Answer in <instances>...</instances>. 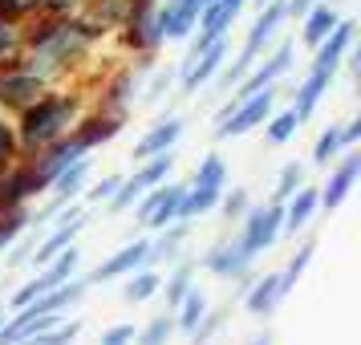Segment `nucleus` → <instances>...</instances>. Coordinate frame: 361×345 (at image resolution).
Instances as JSON below:
<instances>
[{"instance_id": "1", "label": "nucleus", "mask_w": 361, "mask_h": 345, "mask_svg": "<svg viewBox=\"0 0 361 345\" xmlns=\"http://www.w3.org/2000/svg\"><path fill=\"white\" fill-rule=\"evenodd\" d=\"M20 33H25L20 61L33 69L45 85H53V82H61V78H69L82 61H90V53L102 45L106 29L94 25L90 17H82V13H69V17H45V13H37Z\"/></svg>"}, {"instance_id": "2", "label": "nucleus", "mask_w": 361, "mask_h": 345, "mask_svg": "<svg viewBox=\"0 0 361 345\" xmlns=\"http://www.w3.org/2000/svg\"><path fill=\"white\" fill-rule=\"evenodd\" d=\"M85 114L82 94H57V90H45L37 102H29L17 114V147L37 155L41 147H49L57 138H66L73 131V122Z\"/></svg>"}, {"instance_id": "3", "label": "nucleus", "mask_w": 361, "mask_h": 345, "mask_svg": "<svg viewBox=\"0 0 361 345\" xmlns=\"http://www.w3.org/2000/svg\"><path fill=\"white\" fill-rule=\"evenodd\" d=\"M228 187V163L219 155H203L195 167V175L187 183V195H183V207H179V219H195V215H207L215 212V203Z\"/></svg>"}, {"instance_id": "4", "label": "nucleus", "mask_w": 361, "mask_h": 345, "mask_svg": "<svg viewBox=\"0 0 361 345\" xmlns=\"http://www.w3.org/2000/svg\"><path fill=\"white\" fill-rule=\"evenodd\" d=\"M171 171H175V150H163V155H150L142 163H134V175H122L118 191L106 199L110 212H130L142 191H150V187H159V183L171 179Z\"/></svg>"}, {"instance_id": "5", "label": "nucleus", "mask_w": 361, "mask_h": 345, "mask_svg": "<svg viewBox=\"0 0 361 345\" xmlns=\"http://www.w3.org/2000/svg\"><path fill=\"white\" fill-rule=\"evenodd\" d=\"M280 236H284V207H280L276 199L272 203H264V207H247L244 219H240V248H244L247 256H260L268 248L276 244Z\"/></svg>"}, {"instance_id": "6", "label": "nucleus", "mask_w": 361, "mask_h": 345, "mask_svg": "<svg viewBox=\"0 0 361 345\" xmlns=\"http://www.w3.org/2000/svg\"><path fill=\"white\" fill-rule=\"evenodd\" d=\"M45 90H49V85L41 82L20 57L0 61V110H4V114H20V110H25L29 102H37Z\"/></svg>"}, {"instance_id": "7", "label": "nucleus", "mask_w": 361, "mask_h": 345, "mask_svg": "<svg viewBox=\"0 0 361 345\" xmlns=\"http://www.w3.org/2000/svg\"><path fill=\"white\" fill-rule=\"evenodd\" d=\"M231 102H235V98H231ZM272 110H276V90H272V85H264V90H256V94H247V98L235 102L228 118H219L215 138L224 143V138H240V134L256 131V126H264V122H268V114H272Z\"/></svg>"}, {"instance_id": "8", "label": "nucleus", "mask_w": 361, "mask_h": 345, "mask_svg": "<svg viewBox=\"0 0 361 345\" xmlns=\"http://www.w3.org/2000/svg\"><path fill=\"white\" fill-rule=\"evenodd\" d=\"M183 195H187V183H159V187H150L138 195V224H147L150 231L166 228V224H175L179 219V207H183Z\"/></svg>"}, {"instance_id": "9", "label": "nucleus", "mask_w": 361, "mask_h": 345, "mask_svg": "<svg viewBox=\"0 0 361 345\" xmlns=\"http://www.w3.org/2000/svg\"><path fill=\"white\" fill-rule=\"evenodd\" d=\"M224 61H228V41L219 37V41H212V45H203V49L187 53V61L179 66V90L183 94H195L199 85H207L224 69Z\"/></svg>"}, {"instance_id": "10", "label": "nucleus", "mask_w": 361, "mask_h": 345, "mask_svg": "<svg viewBox=\"0 0 361 345\" xmlns=\"http://www.w3.org/2000/svg\"><path fill=\"white\" fill-rule=\"evenodd\" d=\"M288 69H293V41H280L272 53H264V61H252V69L235 82V102L247 98V94H256V90H264V85L280 82Z\"/></svg>"}, {"instance_id": "11", "label": "nucleus", "mask_w": 361, "mask_h": 345, "mask_svg": "<svg viewBox=\"0 0 361 345\" xmlns=\"http://www.w3.org/2000/svg\"><path fill=\"white\" fill-rule=\"evenodd\" d=\"M252 260L256 256H247L240 240L231 236V240H219V244L207 248V256H203V268L219 280H235V284H247L252 280Z\"/></svg>"}, {"instance_id": "12", "label": "nucleus", "mask_w": 361, "mask_h": 345, "mask_svg": "<svg viewBox=\"0 0 361 345\" xmlns=\"http://www.w3.org/2000/svg\"><path fill=\"white\" fill-rule=\"evenodd\" d=\"M357 175H361V155H357V147L341 150V155H337V167L329 171L325 187H317L321 207H325V212H337L345 199H349V191L357 187Z\"/></svg>"}, {"instance_id": "13", "label": "nucleus", "mask_w": 361, "mask_h": 345, "mask_svg": "<svg viewBox=\"0 0 361 345\" xmlns=\"http://www.w3.org/2000/svg\"><path fill=\"white\" fill-rule=\"evenodd\" d=\"M122 126H126V114H110V110H90V114H82L78 122H73V138H78V147L82 150H94L102 147V143H110V138H118L122 134Z\"/></svg>"}, {"instance_id": "14", "label": "nucleus", "mask_w": 361, "mask_h": 345, "mask_svg": "<svg viewBox=\"0 0 361 345\" xmlns=\"http://www.w3.org/2000/svg\"><path fill=\"white\" fill-rule=\"evenodd\" d=\"M353 45H357V25L341 17L337 25H333V33H329L325 41L312 49V53H317V57H312V69H325V73H333V78H337V69H341L345 53L353 49Z\"/></svg>"}, {"instance_id": "15", "label": "nucleus", "mask_w": 361, "mask_h": 345, "mask_svg": "<svg viewBox=\"0 0 361 345\" xmlns=\"http://www.w3.org/2000/svg\"><path fill=\"white\" fill-rule=\"evenodd\" d=\"M147 256H150V240H130V244L118 248L110 260H102L85 280H90V284H94V280H122V277H130L134 268H142Z\"/></svg>"}, {"instance_id": "16", "label": "nucleus", "mask_w": 361, "mask_h": 345, "mask_svg": "<svg viewBox=\"0 0 361 345\" xmlns=\"http://www.w3.org/2000/svg\"><path fill=\"white\" fill-rule=\"evenodd\" d=\"M183 138V118L179 114H166V118H159L154 126H150L138 143H134V150H130V159L134 163H142V159H150V155H163V150H175V143Z\"/></svg>"}, {"instance_id": "17", "label": "nucleus", "mask_w": 361, "mask_h": 345, "mask_svg": "<svg viewBox=\"0 0 361 345\" xmlns=\"http://www.w3.org/2000/svg\"><path fill=\"white\" fill-rule=\"evenodd\" d=\"M280 207H284V231H288V236H296V231H305L312 224V215L321 212V195H317V187L300 183L293 195L280 203Z\"/></svg>"}, {"instance_id": "18", "label": "nucleus", "mask_w": 361, "mask_h": 345, "mask_svg": "<svg viewBox=\"0 0 361 345\" xmlns=\"http://www.w3.org/2000/svg\"><path fill=\"white\" fill-rule=\"evenodd\" d=\"M240 296H244V305H247L252 317H272V313L284 305V293H280L276 272H264L260 280H247V289Z\"/></svg>"}, {"instance_id": "19", "label": "nucleus", "mask_w": 361, "mask_h": 345, "mask_svg": "<svg viewBox=\"0 0 361 345\" xmlns=\"http://www.w3.org/2000/svg\"><path fill=\"white\" fill-rule=\"evenodd\" d=\"M329 85H333V73H325V69H309V73H305V82L296 85V94H293V114L300 118V122H309V118L317 114V106H321V98L329 94Z\"/></svg>"}, {"instance_id": "20", "label": "nucleus", "mask_w": 361, "mask_h": 345, "mask_svg": "<svg viewBox=\"0 0 361 345\" xmlns=\"http://www.w3.org/2000/svg\"><path fill=\"white\" fill-rule=\"evenodd\" d=\"M134 90H138V78H134V69H118L114 78H106V82H102V102H98V110H110V114H130Z\"/></svg>"}, {"instance_id": "21", "label": "nucleus", "mask_w": 361, "mask_h": 345, "mask_svg": "<svg viewBox=\"0 0 361 345\" xmlns=\"http://www.w3.org/2000/svg\"><path fill=\"white\" fill-rule=\"evenodd\" d=\"M341 20V13H337V4H329V0H317L309 13L300 17V45H309V49H317L321 41H325L329 33H333V25Z\"/></svg>"}, {"instance_id": "22", "label": "nucleus", "mask_w": 361, "mask_h": 345, "mask_svg": "<svg viewBox=\"0 0 361 345\" xmlns=\"http://www.w3.org/2000/svg\"><path fill=\"white\" fill-rule=\"evenodd\" d=\"M159 231H163V236L150 240L147 264H154V260H166V264L183 260V244L191 240V224H187V219H175V224H166V228H159Z\"/></svg>"}, {"instance_id": "23", "label": "nucleus", "mask_w": 361, "mask_h": 345, "mask_svg": "<svg viewBox=\"0 0 361 345\" xmlns=\"http://www.w3.org/2000/svg\"><path fill=\"white\" fill-rule=\"evenodd\" d=\"M126 280V289H122V296L130 301V305H142V301H150V296H159V289H163V277L154 272V268H134L130 277H122Z\"/></svg>"}, {"instance_id": "24", "label": "nucleus", "mask_w": 361, "mask_h": 345, "mask_svg": "<svg viewBox=\"0 0 361 345\" xmlns=\"http://www.w3.org/2000/svg\"><path fill=\"white\" fill-rule=\"evenodd\" d=\"M171 313H175V333H187V337H191L195 325L203 321V313H207V296L199 293V289H191Z\"/></svg>"}, {"instance_id": "25", "label": "nucleus", "mask_w": 361, "mask_h": 345, "mask_svg": "<svg viewBox=\"0 0 361 345\" xmlns=\"http://www.w3.org/2000/svg\"><path fill=\"white\" fill-rule=\"evenodd\" d=\"M191 289H195V264H191V260H175V272L163 280V289H159V293L166 296V309H175Z\"/></svg>"}, {"instance_id": "26", "label": "nucleus", "mask_w": 361, "mask_h": 345, "mask_svg": "<svg viewBox=\"0 0 361 345\" xmlns=\"http://www.w3.org/2000/svg\"><path fill=\"white\" fill-rule=\"evenodd\" d=\"M82 333V321H57V325H49V329H41V333H29V337H20L17 345H69L73 337Z\"/></svg>"}, {"instance_id": "27", "label": "nucleus", "mask_w": 361, "mask_h": 345, "mask_svg": "<svg viewBox=\"0 0 361 345\" xmlns=\"http://www.w3.org/2000/svg\"><path fill=\"white\" fill-rule=\"evenodd\" d=\"M171 337H175V313L166 309L159 317H150L147 325L134 333V345H166Z\"/></svg>"}, {"instance_id": "28", "label": "nucleus", "mask_w": 361, "mask_h": 345, "mask_svg": "<svg viewBox=\"0 0 361 345\" xmlns=\"http://www.w3.org/2000/svg\"><path fill=\"white\" fill-rule=\"evenodd\" d=\"M296 126H300V118H296L293 106H288V110H280V114H268V122H264V138H268L272 147H284V143L296 134Z\"/></svg>"}, {"instance_id": "29", "label": "nucleus", "mask_w": 361, "mask_h": 345, "mask_svg": "<svg viewBox=\"0 0 361 345\" xmlns=\"http://www.w3.org/2000/svg\"><path fill=\"white\" fill-rule=\"evenodd\" d=\"M341 150H349V147H345V138H341V126H329V131L317 134V147H312V163H317V167L337 163V155H341Z\"/></svg>"}, {"instance_id": "30", "label": "nucleus", "mask_w": 361, "mask_h": 345, "mask_svg": "<svg viewBox=\"0 0 361 345\" xmlns=\"http://www.w3.org/2000/svg\"><path fill=\"white\" fill-rule=\"evenodd\" d=\"M309 260H312V244H305V248H300V252L293 256V260H288V264H284V268L276 272V280H280V293H284V296L293 293V289H296V280L305 277V268H309Z\"/></svg>"}, {"instance_id": "31", "label": "nucleus", "mask_w": 361, "mask_h": 345, "mask_svg": "<svg viewBox=\"0 0 361 345\" xmlns=\"http://www.w3.org/2000/svg\"><path fill=\"white\" fill-rule=\"evenodd\" d=\"M215 207L228 215V224H240V219H244V212L252 207V199H247L244 187H231V191L224 187V195H219V203H215Z\"/></svg>"}, {"instance_id": "32", "label": "nucleus", "mask_w": 361, "mask_h": 345, "mask_svg": "<svg viewBox=\"0 0 361 345\" xmlns=\"http://www.w3.org/2000/svg\"><path fill=\"white\" fill-rule=\"evenodd\" d=\"M300 183H305V167H300V163H284V167H280V175H276V187H272V199L284 203Z\"/></svg>"}, {"instance_id": "33", "label": "nucleus", "mask_w": 361, "mask_h": 345, "mask_svg": "<svg viewBox=\"0 0 361 345\" xmlns=\"http://www.w3.org/2000/svg\"><path fill=\"white\" fill-rule=\"evenodd\" d=\"M20 45H25L20 20H4V17H0V61H8V57H20Z\"/></svg>"}, {"instance_id": "34", "label": "nucleus", "mask_w": 361, "mask_h": 345, "mask_svg": "<svg viewBox=\"0 0 361 345\" xmlns=\"http://www.w3.org/2000/svg\"><path fill=\"white\" fill-rule=\"evenodd\" d=\"M224 317H228V309H207L203 313V321L195 325V333H191V345H207L224 329Z\"/></svg>"}, {"instance_id": "35", "label": "nucleus", "mask_w": 361, "mask_h": 345, "mask_svg": "<svg viewBox=\"0 0 361 345\" xmlns=\"http://www.w3.org/2000/svg\"><path fill=\"white\" fill-rule=\"evenodd\" d=\"M20 155L17 147V131H13V122H8V114L0 110V167H8L13 159Z\"/></svg>"}, {"instance_id": "36", "label": "nucleus", "mask_w": 361, "mask_h": 345, "mask_svg": "<svg viewBox=\"0 0 361 345\" xmlns=\"http://www.w3.org/2000/svg\"><path fill=\"white\" fill-rule=\"evenodd\" d=\"M41 13V0H0V17L4 20H25Z\"/></svg>"}, {"instance_id": "37", "label": "nucleus", "mask_w": 361, "mask_h": 345, "mask_svg": "<svg viewBox=\"0 0 361 345\" xmlns=\"http://www.w3.org/2000/svg\"><path fill=\"white\" fill-rule=\"evenodd\" d=\"M134 333H138V329H134L130 321H122V325L106 329V333L98 337V345H134Z\"/></svg>"}, {"instance_id": "38", "label": "nucleus", "mask_w": 361, "mask_h": 345, "mask_svg": "<svg viewBox=\"0 0 361 345\" xmlns=\"http://www.w3.org/2000/svg\"><path fill=\"white\" fill-rule=\"evenodd\" d=\"M118 183H122V175H102V179L85 191V199H90V203H102V199H110L118 191Z\"/></svg>"}, {"instance_id": "39", "label": "nucleus", "mask_w": 361, "mask_h": 345, "mask_svg": "<svg viewBox=\"0 0 361 345\" xmlns=\"http://www.w3.org/2000/svg\"><path fill=\"white\" fill-rule=\"evenodd\" d=\"M85 0H41V13L45 17H69V13H82Z\"/></svg>"}, {"instance_id": "40", "label": "nucleus", "mask_w": 361, "mask_h": 345, "mask_svg": "<svg viewBox=\"0 0 361 345\" xmlns=\"http://www.w3.org/2000/svg\"><path fill=\"white\" fill-rule=\"evenodd\" d=\"M171 82H175V69H154V82L147 85V102H159L171 90Z\"/></svg>"}, {"instance_id": "41", "label": "nucleus", "mask_w": 361, "mask_h": 345, "mask_svg": "<svg viewBox=\"0 0 361 345\" xmlns=\"http://www.w3.org/2000/svg\"><path fill=\"white\" fill-rule=\"evenodd\" d=\"M341 138H345V147H357V138H361V118L345 122V126H341Z\"/></svg>"}, {"instance_id": "42", "label": "nucleus", "mask_w": 361, "mask_h": 345, "mask_svg": "<svg viewBox=\"0 0 361 345\" xmlns=\"http://www.w3.org/2000/svg\"><path fill=\"white\" fill-rule=\"evenodd\" d=\"M312 4H317V0H284V13H288V17H305V13H309Z\"/></svg>"}, {"instance_id": "43", "label": "nucleus", "mask_w": 361, "mask_h": 345, "mask_svg": "<svg viewBox=\"0 0 361 345\" xmlns=\"http://www.w3.org/2000/svg\"><path fill=\"white\" fill-rule=\"evenodd\" d=\"M29 252H33L29 244H17L13 248V256H8V264H29Z\"/></svg>"}, {"instance_id": "44", "label": "nucleus", "mask_w": 361, "mask_h": 345, "mask_svg": "<svg viewBox=\"0 0 361 345\" xmlns=\"http://www.w3.org/2000/svg\"><path fill=\"white\" fill-rule=\"evenodd\" d=\"M247 345H272V333H260V337H252Z\"/></svg>"}, {"instance_id": "45", "label": "nucleus", "mask_w": 361, "mask_h": 345, "mask_svg": "<svg viewBox=\"0 0 361 345\" xmlns=\"http://www.w3.org/2000/svg\"><path fill=\"white\" fill-rule=\"evenodd\" d=\"M203 4H212V0H199V8H203Z\"/></svg>"}, {"instance_id": "46", "label": "nucleus", "mask_w": 361, "mask_h": 345, "mask_svg": "<svg viewBox=\"0 0 361 345\" xmlns=\"http://www.w3.org/2000/svg\"><path fill=\"white\" fill-rule=\"evenodd\" d=\"M0 321H4V309H0Z\"/></svg>"}]
</instances>
